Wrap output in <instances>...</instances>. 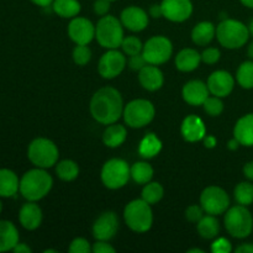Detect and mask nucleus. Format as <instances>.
<instances>
[{"instance_id": "obj_1", "label": "nucleus", "mask_w": 253, "mask_h": 253, "mask_svg": "<svg viewBox=\"0 0 253 253\" xmlns=\"http://www.w3.org/2000/svg\"><path fill=\"white\" fill-rule=\"evenodd\" d=\"M89 109L94 120L103 125H110L116 123L123 115V96L118 89L113 86H104L94 94Z\"/></svg>"}, {"instance_id": "obj_50", "label": "nucleus", "mask_w": 253, "mask_h": 253, "mask_svg": "<svg viewBox=\"0 0 253 253\" xmlns=\"http://www.w3.org/2000/svg\"><path fill=\"white\" fill-rule=\"evenodd\" d=\"M12 251L15 253H30L31 252V249L25 244H17L16 246L12 249Z\"/></svg>"}, {"instance_id": "obj_40", "label": "nucleus", "mask_w": 253, "mask_h": 253, "mask_svg": "<svg viewBox=\"0 0 253 253\" xmlns=\"http://www.w3.org/2000/svg\"><path fill=\"white\" fill-rule=\"evenodd\" d=\"M204 209H203L202 205H190V207L187 208L185 210V217H187L188 221L195 222L197 224L203 216H204Z\"/></svg>"}, {"instance_id": "obj_26", "label": "nucleus", "mask_w": 253, "mask_h": 253, "mask_svg": "<svg viewBox=\"0 0 253 253\" xmlns=\"http://www.w3.org/2000/svg\"><path fill=\"white\" fill-rule=\"evenodd\" d=\"M216 35V29L210 21H202L193 29L192 40L198 46H207Z\"/></svg>"}, {"instance_id": "obj_45", "label": "nucleus", "mask_w": 253, "mask_h": 253, "mask_svg": "<svg viewBox=\"0 0 253 253\" xmlns=\"http://www.w3.org/2000/svg\"><path fill=\"white\" fill-rule=\"evenodd\" d=\"M110 0H95V2H94V12L99 16L108 15L109 10H110Z\"/></svg>"}, {"instance_id": "obj_11", "label": "nucleus", "mask_w": 253, "mask_h": 253, "mask_svg": "<svg viewBox=\"0 0 253 253\" xmlns=\"http://www.w3.org/2000/svg\"><path fill=\"white\" fill-rule=\"evenodd\" d=\"M200 205L204 211L210 215H221L230 208L229 194L216 185L207 187L200 194Z\"/></svg>"}, {"instance_id": "obj_53", "label": "nucleus", "mask_w": 253, "mask_h": 253, "mask_svg": "<svg viewBox=\"0 0 253 253\" xmlns=\"http://www.w3.org/2000/svg\"><path fill=\"white\" fill-rule=\"evenodd\" d=\"M240 1H241L246 7L253 9V0H240Z\"/></svg>"}, {"instance_id": "obj_7", "label": "nucleus", "mask_w": 253, "mask_h": 253, "mask_svg": "<svg viewBox=\"0 0 253 253\" xmlns=\"http://www.w3.org/2000/svg\"><path fill=\"white\" fill-rule=\"evenodd\" d=\"M58 156L59 152L57 146L51 140L43 137L35 138L27 150V157L32 165L44 169L57 165Z\"/></svg>"}, {"instance_id": "obj_29", "label": "nucleus", "mask_w": 253, "mask_h": 253, "mask_svg": "<svg viewBox=\"0 0 253 253\" xmlns=\"http://www.w3.org/2000/svg\"><path fill=\"white\" fill-rule=\"evenodd\" d=\"M52 9L58 16L73 19L81 12V2L78 0H53Z\"/></svg>"}, {"instance_id": "obj_23", "label": "nucleus", "mask_w": 253, "mask_h": 253, "mask_svg": "<svg viewBox=\"0 0 253 253\" xmlns=\"http://www.w3.org/2000/svg\"><path fill=\"white\" fill-rule=\"evenodd\" d=\"M19 244V232L12 222L0 221V252H6Z\"/></svg>"}, {"instance_id": "obj_15", "label": "nucleus", "mask_w": 253, "mask_h": 253, "mask_svg": "<svg viewBox=\"0 0 253 253\" xmlns=\"http://www.w3.org/2000/svg\"><path fill=\"white\" fill-rule=\"evenodd\" d=\"M119 229L118 215L114 211H105L95 220L93 225V236L95 240L109 241L116 235Z\"/></svg>"}, {"instance_id": "obj_55", "label": "nucleus", "mask_w": 253, "mask_h": 253, "mask_svg": "<svg viewBox=\"0 0 253 253\" xmlns=\"http://www.w3.org/2000/svg\"><path fill=\"white\" fill-rule=\"evenodd\" d=\"M188 253H204L203 250H199V249H193V250H189Z\"/></svg>"}, {"instance_id": "obj_13", "label": "nucleus", "mask_w": 253, "mask_h": 253, "mask_svg": "<svg viewBox=\"0 0 253 253\" xmlns=\"http://www.w3.org/2000/svg\"><path fill=\"white\" fill-rule=\"evenodd\" d=\"M68 35L77 44H88L95 37V26L90 20L76 16L69 22Z\"/></svg>"}, {"instance_id": "obj_17", "label": "nucleus", "mask_w": 253, "mask_h": 253, "mask_svg": "<svg viewBox=\"0 0 253 253\" xmlns=\"http://www.w3.org/2000/svg\"><path fill=\"white\" fill-rule=\"evenodd\" d=\"M120 21L123 26L132 32H140L145 30L148 25L147 12L138 6H128L123 10L120 15Z\"/></svg>"}, {"instance_id": "obj_2", "label": "nucleus", "mask_w": 253, "mask_h": 253, "mask_svg": "<svg viewBox=\"0 0 253 253\" xmlns=\"http://www.w3.org/2000/svg\"><path fill=\"white\" fill-rule=\"evenodd\" d=\"M53 179L44 170V168L30 169L22 175L20 180V193L29 202H37L46 197L52 189Z\"/></svg>"}, {"instance_id": "obj_41", "label": "nucleus", "mask_w": 253, "mask_h": 253, "mask_svg": "<svg viewBox=\"0 0 253 253\" xmlns=\"http://www.w3.org/2000/svg\"><path fill=\"white\" fill-rule=\"evenodd\" d=\"M232 251V245L225 237H219L215 240L211 245V252L212 253H230Z\"/></svg>"}, {"instance_id": "obj_43", "label": "nucleus", "mask_w": 253, "mask_h": 253, "mask_svg": "<svg viewBox=\"0 0 253 253\" xmlns=\"http://www.w3.org/2000/svg\"><path fill=\"white\" fill-rule=\"evenodd\" d=\"M147 61L145 59L142 53H138V54H133V56H130V61H128V67H130L132 71H138L140 72L143 67L146 66Z\"/></svg>"}, {"instance_id": "obj_8", "label": "nucleus", "mask_w": 253, "mask_h": 253, "mask_svg": "<svg viewBox=\"0 0 253 253\" xmlns=\"http://www.w3.org/2000/svg\"><path fill=\"white\" fill-rule=\"evenodd\" d=\"M155 106L146 99H135L124 108V120L130 127L141 128L151 123L155 118Z\"/></svg>"}, {"instance_id": "obj_16", "label": "nucleus", "mask_w": 253, "mask_h": 253, "mask_svg": "<svg viewBox=\"0 0 253 253\" xmlns=\"http://www.w3.org/2000/svg\"><path fill=\"white\" fill-rule=\"evenodd\" d=\"M235 79L229 72L226 71H215L210 74L208 79V88L209 91L215 96L225 98L230 95L234 90Z\"/></svg>"}, {"instance_id": "obj_46", "label": "nucleus", "mask_w": 253, "mask_h": 253, "mask_svg": "<svg viewBox=\"0 0 253 253\" xmlns=\"http://www.w3.org/2000/svg\"><path fill=\"white\" fill-rule=\"evenodd\" d=\"M150 15L153 17V19H158V17L163 16V11H162V6L161 4H153L151 5L150 7Z\"/></svg>"}, {"instance_id": "obj_48", "label": "nucleus", "mask_w": 253, "mask_h": 253, "mask_svg": "<svg viewBox=\"0 0 253 253\" xmlns=\"http://www.w3.org/2000/svg\"><path fill=\"white\" fill-rule=\"evenodd\" d=\"M203 140H204V146L207 148H214L215 146H216V143H217V141H216V138L214 137V136H205L204 138H203Z\"/></svg>"}, {"instance_id": "obj_22", "label": "nucleus", "mask_w": 253, "mask_h": 253, "mask_svg": "<svg viewBox=\"0 0 253 253\" xmlns=\"http://www.w3.org/2000/svg\"><path fill=\"white\" fill-rule=\"evenodd\" d=\"M234 137L241 146L253 147V113L246 114L237 120L234 127Z\"/></svg>"}, {"instance_id": "obj_9", "label": "nucleus", "mask_w": 253, "mask_h": 253, "mask_svg": "<svg viewBox=\"0 0 253 253\" xmlns=\"http://www.w3.org/2000/svg\"><path fill=\"white\" fill-rule=\"evenodd\" d=\"M131 177L127 162L121 158H111L101 168V182L109 189H120Z\"/></svg>"}, {"instance_id": "obj_52", "label": "nucleus", "mask_w": 253, "mask_h": 253, "mask_svg": "<svg viewBox=\"0 0 253 253\" xmlns=\"http://www.w3.org/2000/svg\"><path fill=\"white\" fill-rule=\"evenodd\" d=\"M34 4L39 5V6H42V7H46V6H49V5L53 2V0H31Z\"/></svg>"}, {"instance_id": "obj_59", "label": "nucleus", "mask_w": 253, "mask_h": 253, "mask_svg": "<svg viewBox=\"0 0 253 253\" xmlns=\"http://www.w3.org/2000/svg\"><path fill=\"white\" fill-rule=\"evenodd\" d=\"M110 1H115V0H110Z\"/></svg>"}, {"instance_id": "obj_42", "label": "nucleus", "mask_w": 253, "mask_h": 253, "mask_svg": "<svg viewBox=\"0 0 253 253\" xmlns=\"http://www.w3.org/2000/svg\"><path fill=\"white\" fill-rule=\"evenodd\" d=\"M220 56H221V53H220L219 49L215 48V47H209V48L204 49V52L202 53V61L208 64H214L219 61Z\"/></svg>"}, {"instance_id": "obj_51", "label": "nucleus", "mask_w": 253, "mask_h": 253, "mask_svg": "<svg viewBox=\"0 0 253 253\" xmlns=\"http://www.w3.org/2000/svg\"><path fill=\"white\" fill-rule=\"evenodd\" d=\"M240 146H241V143H240L239 141H237V138L235 137L232 138V140H230L229 143H227V147H229V150L231 151H236Z\"/></svg>"}, {"instance_id": "obj_5", "label": "nucleus", "mask_w": 253, "mask_h": 253, "mask_svg": "<svg viewBox=\"0 0 253 253\" xmlns=\"http://www.w3.org/2000/svg\"><path fill=\"white\" fill-rule=\"evenodd\" d=\"M124 37L123 24L113 15H104L95 25V39L104 48L115 49L121 47Z\"/></svg>"}, {"instance_id": "obj_4", "label": "nucleus", "mask_w": 253, "mask_h": 253, "mask_svg": "<svg viewBox=\"0 0 253 253\" xmlns=\"http://www.w3.org/2000/svg\"><path fill=\"white\" fill-rule=\"evenodd\" d=\"M225 229L235 239H246L252 234L253 216L247 207L235 205L226 210L224 217Z\"/></svg>"}, {"instance_id": "obj_24", "label": "nucleus", "mask_w": 253, "mask_h": 253, "mask_svg": "<svg viewBox=\"0 0 253 253\" xmlns=\"http://www.w3.org/2000/svg\"><path fill=\"white\" fill-rule=\"evenodd\" d=\"M202 54L194 48H184L175 57V66L180 72H192L199 67Z\"/></svg>"}, {"instance_id": "obj_12", "label": "nucleus", "mask_w": 253, "mask_h": 253, "mask_svg": "<svg viewBox=\"0 0 253 253\" xmlns=\"http://www.w3.org/2000/svg\"><path fill=\"white\" fill-rule=\"evenodd\" d=\"M126 66V58L124 53L118 49H109L101 56L98 64V72L103 78L113 79L123 73Z\"/></svg>"}, {"instance_id": "obj_38", "label": "nucleus", "mask_w": 253, "mask_h": 253, "mask_svg": "<svg viewBox=\"0 0 253 253\" xmlns=\"http://www.w3.org/2000/svg\"><path fill=\"white\" fill-rule=\"evenodd\" d=\"M91 58V51L88 44H77L73 49V61L78 66H85Z\"/></svg>"}, {"instance_id": "obj_27", "label": "nucleus", "mask_w": 253, "mask_h": 253, "mask_svg": "<svg viewBox=\"0 0 253 253\" xmlns=\"http://www.w3.org/2000/svg\"><path fill=\"white\" fill-rule=\"evenodd\" d=\"M19 188V178L12 170L0 169V197H14Z\"/></svg>"}, {"instance_id": "obj_56", "label": "nucleus", "mask_w": 253, "mask_h": 253, "mask_svg": "<svg viewBox=\"0 0 253 253\" xmlns=\"http://www.w3.org/2000/svg\"><path fill=\"white\" fill-rule=\"evenodd\" d=\"M249 31H250V35H252L253 36V20H251V22H250L249 25Z\"/></svg>"}, {"instance_id": "obj_47", "label": "nucleus", "mask_w": 253, "mask_h": 253, "mask_svg": "<svg viewBox=\"0 0 253 253\" xmlns=\"http://www.w3.org/2000/svg\"><path fill=\"white\" fill-rule=\"evenodd\" d=\"M244 175L249 180L253 182V161H250L247 162L246 165L244 166Z\"/></svg>"}, {"instance_id": "obj_14", "label": "nucleus", "mask_w": 253, "mask_h": 253, "mask_svg": "<svg viewBox=\"0 0 253 253\" xmlns=\"http://www.w3.org/2000/svg\"><path fill=\"white\" fill-rule=\"evenodd\" d=\"M163 17L173 22H183L193 14L190 0H162L161 2Z\"/></svg>"}, {"instance_id": "obj_58", "label": "nucleus", "mask_w": 253, "mask_h": 253, "mask_svg": "<svg viewBox=\"0 0 253 253\" xmlns=\"http://www.w3.org/2000/svg\"><path fill=\"white\" fill-rule=\"evenodd\" d=\"M1 210H2V205H1V202H0V212H1Z\"/></svg>"}, {"instance_id": "obj_18", "label": "nucleus", "mask_w": 253, "mask_h": 253, "mask_svg": "<svg viewBox=\"0 0 253 253\" xmlns=\"http://www.w3.org/2000/svg\"><path fill=\"white\" fill-rule=\"evenodd\" d=\"M210 91L208 84L199 79H194L184 84L182 89V96L185 103L192 106H200L204 104L207 98L209 96Z\"/></svg>"}, {"instance_id": "obj_32", "label": "nucleus", "mask_w": 253, "mask_h": 253, "mask_svg": "<svg viewBox=\"0 0 253 253\" xmlns=\"http://www.w3.org/2000/svg\"><path fill=\"white\" fill-rule=\"evenodd\" d=\"M56 173L64 182H72L79 174V167L74 161L63 160L56 165Z\"/></svg>"}, {"instance_id": "obj_19", "label": "nucleus", "mask_w": 253, "mask_h": 253, "mask_svg": "<svg viewBox=\"0 0 253 253\" xmlns=\"http://www.w3.org/2000/svg\"><path fill=\"white\" fill-rule=\"evenodd\" d=\"M180 132L183 138L188 142H197L203 140L207 133L204 121L197 115H189L183 120L180 126Z\"/></svg>"}, {"instance_id": "obj_54", "label": "nucleus", "mask_w": 253, "mask_h": 253, "mask_svg": "<svg viewBox=\"0 0 253 253\" xmlns=\"http://www.w3.org/2000/svg\"><path fill=\"white\" fill-rule=\"evenodd\" d=\"M247 54H249L250 59H253V41L250 43L249 48H247Z\"/></svg>"}, {"instance_id": "obj_6", "label": "nucleus", "mask_w": 253, "mask_h": 253, "mask_svg": "<svg viewBox=\"0 0 253 253\" xmlns=\"http://www.w3.org/2000/svg\"><path fill=\"white\" fill-rule=\"evenodd\" d=\"M126 225L135 232H146L152 227L153 214L151 205L143 199H136L128 203L124 209Z\"/></svg>"}, {"instance_id": "obj_25", "label": "nucleus", "mask_w": 253, "mask_h": 253, "mask_svg": "<svg viewBox=\"0 0 253 253\" xmlns=\"http://www.w3.org/2000/svg\"><path fill=\"white\" fill-rule=\"evenodd\" d=\"M127 137V131H126L125 126L120 125V124H110L108 127L105 128L103 133V142L104 145L108 146L110 148L120 147Z\"/></svg>"}, {"instance_id": "obj_44", "label": "nucleus", "mask_w": 253, "mask_h": 253, "mask_svg": "<svg viewBox=\"0 0 253 253\" xmlns=\"http://www.w3.org/2000/svg\"><path fill=\"white\" fill-rule=\"evenodd\" d=\"M91 251L94 253H115V249L110 244H108V241L96 240V242L91 247Z\"/></svg>"}, {"instance_id": "obj_57", "label": "nucleus", "mask_w": 253, "mask_h": 253, "mask_svg": "<svg viewBox=\"0 0 253 253\" xmlns=\"http://www.w3.org/2000/svg\"><path fill=\"white\" fill-rule=\"evenodd\" d=\"M48 252H57L56 250H46V251H44V253H48Z\"/></svg>"}, {"instance_id": "obj_10", "label": "nucleus", "mask_w": 253, "mask_h": 253, "mask_svg": "<svg viewBox=\"0 0 253 253\" xmlns=\"http://www.w3.org/2000/svg\"><path fill=\"white\" fill-rule=\"evenodd\" d=\"M173 53V46L169 39L165 36H153L147 40L142 48V54L148 64L166 63Z\"/></svg>"}, {"instance_id": "obj_35", "label": "nucleus", "mask_w": 253, "mask_h": 253, "mask_svg": "<svg viewBox=\"0 0 253 253\" xmlns=\"http://www.w3.org/2000/svg\"><path fill=\"white\" fill-rule=\"evenodd\" d=\"M165 194V190L163 187L157 182H148L147 184H145L143 187L142 193H141V199L145 200L146 203H148L150 205L157 204L161 199L163 198Z\"/></svg>"}, {"instance_id": "obj_28", "label": "nucleus", "mask_w": 253, "mask_h": 253, "mask_svg": "<svg viewBox=\"0 0 253 253\" xmlns=\"http://www.w3.org/2000/svg\"><path fill=\"white\" fill-rule=\"evenodd\" d=\"M197 230L203 239L212 240L219 235L220 224L215 215H205L197 222Z\"/></svg>"}, {"instance_id": "obj_30", "label": "nucleus", "mask_w": 253, "mask_h": 253, "mask_svg": "<svg viewBox=\"0 0 253 253\" xmlns=\"http://www.w3.org/2000/svg\"><path fill=\"white\" fill-rule=\"evenodd\" d=\"M162 150V142L155 133H147L142 138L138 147V153L143 158H153Z\"/></svg>"}, {"instance_id": "obj_37", "label": "nucleus", "mask_w": 253, "mask_h": 253, "mask_svg": "<svg viewBox=\"0 0 253 253\" xmlns=\"http://www.w3.org/2000/svg\"><path fill=\"white\" fill-rule=\"evenodd\" d=\"M205 113L210 116H219L224 111V103L219 96H208L207 100L203 104Z\"/></svg>"}, {"instance_id": "obj_39", "label": "nucleus", "mask_w": 253, "mask_h": 253, "mask_svg": "<svg viewBox=\"0 0 253 253\" xmlns=\"http://www.w3.org/2000/svg\"><path fill=\"white\" fill-rule=\"evenodd\" d=\"M68 251L71 253H89L91 251V247L88 240L83 239V237H77L72 241Z\"/></svg>"}, {"instance_id": "obj_3", "label": "nucleus", "mask_w": 253, "mask_h": 253, "mask_svg": "<svg viewBox=\"0 0 253 253\" xmlns=\"http://www.w3.org/2000/svg\"><path fill=\"white\" fill-rule=\"evenodd\" d=\"M216 39L225 48H241L250 39L249 26L239 20L225 19L217 25Z\"/></svg>"}, {"instance_id": "obj_31", "label": "nucleus", "mask_w": 253, "mask_h": 253, "mask_svg": "<svg viewBox=\"0 0 253 253\" xmlns=\"http://www.w3.org/2000/svg\"><path fill=\"white\" fill-rule=\"evenodd\" d=\"M130 173L135 183L147 184L153 177V168L147 162H136L130 167Z\"/></svg>"}, {"instance_id": "obj_21", "label": "nucleus", "mask_w": 253, "mask_h": 253, "mask_svg": "<svg viewBox=\"0 0 253 253\" xmlns=\"http://www.w3.org/2000/svg\"><path fill=\"white\" fill-rule=\"evenodd\" d=\"M19 220L22 227L26 230H36L41 225L42 210L35 202H29L24 204L20 209Z\"/></svg>"}, {"instance_id": "obj_34", "label": "nucleus", "mask_w": 253, "mask_h": 253, "mask_svg": "<svg viewBox=\"0 0 253 253\" xmlns=\"http://www.w3.org/2000/svg\"><path fill=\"white\" fill-rule=\"evenodd\" d=\"M234 197L237 204L250 207L253 204V184L250 182H241L234 190Z\"/></svg>"}, {"instance_id": "obj_36", "label": "nucleus", "mask_w": 253, "mask_h": 253, "mask_svg": "<svg viewBox=\"0 0 253 253\" xmlns=\"http://www.w3.org/2000/svg\"><path fill=\"white\" fill-rule=\"evenodd\" d=\"M121 48H123L124 53L127 56H133V54L142 53L143 44L140 41V39L135 36H127L124 37L123 43H121Z\"/></svg>"}, {"instance_id": "obj_33", "label": "nucleus", "mask_w": 253, "mask_h": 253, "mask_svg": "<svg viewBox=\"0 0 253 253\" xmlns=\"http://www.w3.org/2000/svg\"><path fill=\"white\" fill-rule=\"evenodd\" d=\"M236 81L244 89H253V59L242 62L237 68Z\"/></svg>"}, {"instance_id": "obj_20", "label": "nucleus", "mask_w": 253, "mask_h": 253, "mask_svg": "<svg viewBox=\"0 0 253 253\" xmlns=\"http://www.w3.org/2000/svg\"><path fill=\"white\" fill-rule=\"evenodd\" d=\"M138 81L143 89L148 91H156L162 88L165 83V77L161 69L155 64H146L138 72Z\"/></svg>"}, {"instance_id": "obj_49", "label": "nucleus", "mask_w": 253, "mask_h": 253, "mask_svg": "<svg viewBox=\"0 0 253 253\" xmlns=\"http://www.w3.org/2000/svg\"><path fill=\"white\" fill-rule=\"evenodd\" d=\"M237 253H253V244H242L236 249Z\"/></svg>"}]
</instances>
